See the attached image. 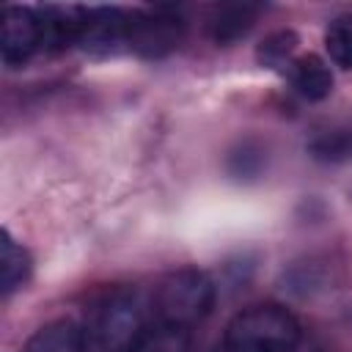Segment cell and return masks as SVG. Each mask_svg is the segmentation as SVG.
I'll list each match as a JSON object with an SVG mask.
<instances>
[{
  "label": "cell",
  "instance_id": "1",
  "mask_svg": "<svg viewBox=\"0 0 352 352\" xmlns=\"http://www.w3.org/2000/svg\"><path fill=\"white\" fill-rule=\"evenodd\" d=\"M148 330V305L135 289L107 294L82 324L85 352H135Z\"/></svg>",
  "mask_w": 352,
  "mask_h": 352
},
{
  "label": "cell",
  "instance_id": "2",
  "mask_svg": "<svg viewBox=\"0 0 352 352\" xmlns=\"http://www.w3.org/2000/svg\"><path fill=\"white\" fill-rule=\"evenodd\" d=\"M300 344V322L275 302L242 308L226 324L220 352H294Z\"/></svg>",
  "mask_w": 352,
  "mask_h": 352
},
{
  "label": "cell",
  "instance_id": "3",
  "mask_svg": "<svg viewBox=\"0 0 352 352\" xmlns=\"http://www.w3.org/2000/svg\"><path fill=\"white\" fill-rule=\"evenodd\" d=\"M214 294V280L204 270L182 267L160 280L151 300V314L157 316V324L190 330L212 314Z\"/></svg>",
  "mask_w": 352,
  "mask_h": 352
},
{
  "label": "cell",
  "instance_id": "4",
  "mask_svg": "<svg viewBox=\"0 0 352 352\" xmlns=\"http://www.w3.org/2000/svg\"><path fill=\"white\" fill-rule=\"evenodd\" d=\"M47 44L41 8L6 6L0 28V55L6 66H22L33 52Z\"/></svg>",
  "mask_w": 352,
  "mask_h": 352
},
{
  "label": "cell",
  "instance_id": "5",
  "mask_svg": "<svg viewBox=\"0 0 352 352\" xmlns=\"http://www.w3.org/2000/svg\"><path fill=\"white\" fill-rule=\"evenodd\" d=\"M179 41V25L170 16L160 14H129L124 44L140 55H162Z\"/></svg>",
  "mask_w": 352,
  "mask_h": 352
},
{
  "label": "cell",
  "instance_id": "6",
  "mask_svg": "<svg viewBox=\"0 0 352 352\" xmlns=\"http://www.w3.org/2000/svg\"><path fill=\"white\" fill-rule=\"evenodd\" d=\"M22 352H85V333L82 324L74 319H55L38 327Z\"/></svg>",
  "mask_w": 352,
  "mask_h": 352
},
{
  "label": "cell",
  "instance_id": "7",
  "mask_svg": "<svg viewBox=\"0 0 352 352\" xmlns=\"http://www.w3.org/2000/svg\"><path fill=\"white\" fill-rule=\"evenodd\" d=\"M289 74H292V85L297 88V94L305 96L308 102H322L333 91V72L319 55H302L292 60Z\"/></svg>",
  "mask_w": 352,
  "mask_h": 352
},
{
  "label": "cell",
  "instance_id": "8",
  "mask_svg": "<svg viewBox=\"0 0 352 352\" xmlns=\"http://www.w3.org/2000/svg\"><path fill=\"white\" fill-rule=\"evenodd\" d=\"M33 261L25 245H19L8 228H0V292L8 297L11 292L22 289L30 278Z\"/></svg>",
  "mask_w": 352,
  "mask_h": 352
},
{
  "label": "cell",
  "instance_id": "9",
  "mask_svg": "<svg viewBox=\"0 0 352 352\" xmlns=\"http://www.w3.org/2000/svg\"><path fill=\"white\" fill-rule=\"evenodd\" d=\"M256 22V8L248 3H234V6H223L217 8V14L209 22V33L217 44H228L242 38Z\"/></svg>",
  "mask_w": 352,
  "mask_h": 352
},
{
  "label": "cell",
  "instance_id": "10",
  "mask_svg": "<svg viewBox=\"0 0 352 352\" xmlns=\"http://www.w3.org/2000/svg\"><path fill=\"white\" fill-rule=\"evenodd\" d=\"M135 352H192V338H190V330L184 327L154 324L146 330Z\"/></svg>",
  "mask_w": 352,
  "mask_h": 352
},
{
  "label": "cell",
  "instance_id": "11",
  "mask_svg": "<svg viewBox=\"0 0 352 352\" xmlns=\"http://www.w3.org/2000/svg\"><path fill=\"white\" fill-rule=\"evenodd\" d=\"M324 50L338 69H352V16H336L327 25Z\"/></svg>",
  "mask_w": 352,
  "mask_h": 352
},
{
  "label": "cell",
  "instance_id": "12",
  "mask_svg": "<svg viewBox=\"0 0 352 352\" xmlns=\"http://www.w3.org/2000/svg\"><path fill=\"white\" fill-rule=\"evenodd\" d=\"M297 47V36L292 30H278L272 36H267L258 47V60L270 69H280V66H292V55Z\"/></svg>",
  "mask_w": 352,
  "mask_h": 352
},
{
  "label": "cell",
  "instance_id": "13",
  "mask_svg": "<svg viewBox=\"0 0 352 352\" xmlns=\"http://www.w3.org/2000/svg\"><path fill=\"white\" fill-rule=\"evenodd\" d=\"M316 160H346L352 154V135L349 132H327L311 143Z\"/></svg>",
  "mask_w": 352,
  "mask_h": 352
}]
</instances>
